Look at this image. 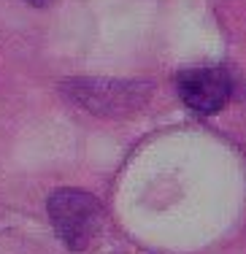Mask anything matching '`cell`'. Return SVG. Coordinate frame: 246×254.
Returning a JSON list of instances; mask_svg holds the SVG:
<instances>
[{
  "instance_id": "obj_1",
  "label": "cell",
  "mask_w": 246,
  "mask_h": 254,
  "mask_svg": "<svg viewBox=\"0 0 246 254\" xmlns=\"http://www.w3.org/2000/svg\"><path fill=\"white\" fill-rule=\"evenodd\" d=\"M60 89L84 111L111 119L138 111L149 100L154 87L138 78H70Z\"/></svg>"
},
{
  "instance_id": "obj_2",
  "label": "cell",
  "mask_w": 246,
  "mask_h": 254,
  "mask_svg": "<svg viewBox=\"0 0 246 254\" xmlns=\"http://www.w3.org/2000/svg\"><path fill=\"white\" fill-rule=\"evenodd\" d=\"M46 211H49L52 227L57 230L60 241L70 252L87 249L103 222V208H100L98 197H92L84 190H73V187H62V190L52 192Z\"/></svg>"
},
{
  "instance_id": "obj_3",
  "label": "cell",
  "mask_w": 246,
  "mask_h": 254,
  "mask_svg": "<svg viewBox=\"0 0 246 254\" xmlns=\"http://www.w3.org/2000/svg\"><path fill=\"white\" fill-rule=\"evenodd\" d=\"M176 89L187 108L203 117H211L227 106L233 95V81L222 68H195L182 70L176 76Z\"/></svg>"
},
{
  "instance_id": "obj_4",
  "label": "cell",
  "mask_w": 246,
  "mask_h": 254,
  "mask_svg": "<svg viewBox=\"0 0 246 254\" xmlns=\"http://www.w3.org/2000/svg\"><path fill=\"white\" fill-rule=\"evenodd\" d=\"M27 3H33V5H38V8H44V5H49L52 0H27Z\"/></svg>"
}]
</instances>
